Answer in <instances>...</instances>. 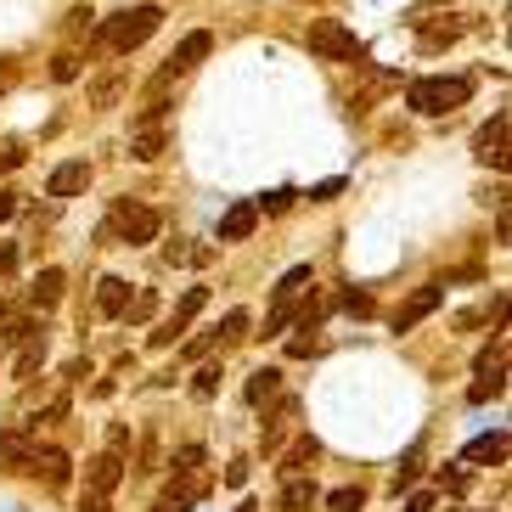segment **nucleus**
<instances>
[{"mask_svg":"<svg viewBox=\"0 0 512 512\" xmlns=\"http://www.w3.org/2000/svg\"><path fill=\"white\" fill-rule=\"evenodd\" d=\"M316 501H321L316 479H287L282 484V512H310Z\"/></svg>","mask_w":512,"mask_h":512,"instance_id":"nucleus-18","label":"nucleus"},{"mask_svg":"<svg viewBox=\"0 0 512 512\" xmlns=\"http://www.w3.org/2000/svg\"><path fill=\"white\" fill-rule=\"evenodd\" d=\"M316 456H321V445H316V439H310V434H299V439H293V451L282 456V479H304V473H310V462H316Z\"/></svg>","mask_w":512,"mask_h":512,"instance_id":"nucleus-15","label":"nucleus"},{"mask_svg":"<svg viewBox=\"0 0 512 512\" xmlns=\"http://www.w3.org/2000/svg\"><path fill=\"white\" fill-rule=\"evenodd\" d=\"M214 389H220V366H203V372L192 377V394H197V400H209Z\"/></svg>","mask_w":512,"mask_h":512,"instance_id":"nucleus-29","label":"nucleus"},{"mask_svg":"<svg viewBox=\"0 0 512 512\" xmlns=\"http://www.w3.org/2000/svg\"><path fill=\"white\" fill-rule=\"evenodd\" d=\"M107 451H113V456L130 451V428H124V422H113V428H107Z\"/></svg>","mask_w":512,"mask_h":512,"instance_id":"nucleus-33","label":"nucleus"},{"mask_svg":"<svg viewBox=\"0 0 512 512\" xmlns=\"http://www.w3.org/2000/svg\"><path fill=\"white\" fill-rule=\"evenodd\" d=\"M175 473H197V467H203V445H181V456H175Z\"/></svg>","mask_w":512,"mask_h":512,"instance_id":"nucleus-32","label":"nucleus"},{"mask_svg":"<svg viewBox=\"0 0 512 512\" xmlns=\"http://www.w3.org/2000/svg\"><path fill=\"white\" fill-rule=\"evenodd\" d=\"M462 40V17H434V23H422L417 29V46L422 51H445Z\"/></svg>","mask_w":512,"mask_h":512,"instance_id":"nucleus-11","label":"nucleus"},{"mask_svg":"<svg viewBox=\"0 0 512 512\" xmlns=\"http://www.w3.org/2000/svg\"><path fill=\"white\" fill-rule=\"evenodd\" d=\"M214 332H220V338H248V310H231Z\"/></svg>","mask_w":512,"mask_h":512,"instance_id":"nucleus-30","label":"nucleus"},{"mask_svg":"<svg viewBox=\"0 0 512 512\" xmlns=\"http://www.w3.org/2000/svg\"><path fill=\"white\" fill-rule=\"evenodd\" d=\"M293 411H299V400H282V411L265 422V434H259V445H265V451H276V445H282V434H287V422H293Z\"/></svg>","mask_w":512,"mask_h":512,"instance_id":"nucleus-24","label":"nucleus"},{"mask_svg":"<svg viewBox=\"0 0 512 512\" xmlns=\"http://www.w3.org/2000/svg\"><path fill=\"white\" fill-rule=\"evenodd\" d=\"M17 271V242H0V276Z\"/></svg>","mask_w":512,"mask_h":512,"instance_id":"nucleus-37","label":"nucleus"},{"mask_svg":"<svg viewBox=\"0 0 512 512\" xmlns=\"http://www.w3.org/2000/svg\"><path fill=\"white\" fill-rule=\"evenodd\" d=\"M12 214H17V192H0V226H6Z\"/></svg>","mask_w":512,"mask_h":512,"instance_id":"nucleus-41","label":"nucleus"},{"mask_svg":"<svg viewBox=\"0 0 512 512\" xmlns=\"http://www.w3.org/2000/svg\"><path fill=\"white\" fill-rule=\"evenodd\" d=\"M130 158L136 164H152V158H164V130H136V141H130Z\"/></svg>","mask_w":512,"mask_h":512,"instance_id":"nucleus-21","label":"nucleus"},{"mask_svg":"<svg viewBox=\"0 0 512 512\" xmlns=\"http://www.w3.org/2000/svg\"><path fill=\"white\" fill-rule=\"evenodd\" d=\"M79 512H113V507H107V496H91V490H85V501H79Z\"/></svg>","mask_w":512,"mask_h":512,"instance_id":"nucleus-40","label":"nucleus"},{"mask_svg":"<svg viewBox=\"0 0 512 512\" xmlns=\"http://www.w3.org/2000/svg\"><path fill=\"white\" fill-rule=\"evenodd\" d=\"M361 507H366V490H355V484H344V490L327 496V512H361Z\"/></svg>","mask_w":512,"mask_h":512,"instance_id":"nucleus-26","label":"nucleus"},{"mask_svg":"<svg viewBox=\"0 0 512 512\" xmlns=\"http://www.w3.org/2000/svg\"><path fill=\"white\" fill-rule=\"evenodd\" d=\"M406 512H434V496H428V490H417V496L406 501Z\"/></svg>","mask_w":512,"mask_h":512,"instance_id":"nucleus-39","label":"nucleus"},{"mask_svg":"<svg viewBox=\"0 0 512 512\" xmlns=\"http://www.w3.org/2000/svg\"><path fill=\"white\" fill-rule=\"evenodd\" d=\"M304 287H316V276H310V265H293V271L276 282V304H293L304 293Z\"/></svg>","mask_w":512,"mask_h":512,"instance_id":"nucleus-22","label":"nucleus"},{"mask_svg":"<svg viewBox=\"0 0 512 512\" xmlns=\"http://www.w3.org/2000/svg\"><path fill=\"white\" fill-rule=\"evenodd\" d=\"M467 462H507V434H484V439H473L467 445Z\"/></svg>","mask_w":512,"mask_h":512,"instance_id":"nucleus-20","label":"nucleus"},{"mask_svg":"<svg viewBox=\"0 0 512 512\" xmlns=\"http://www.w3.org/2000/svg\"><path fill=\"white\" fill-rule=\"evenodd\" d=\"M91 23H96L91 6H74V12H68V34H91Z\"/></svg>","mask_w":512,"mask_h":512,"instance_id":"nucleus-31","label":"nucleus"},{"mask_svg":"<svg viewBox=\"0 0 512 512\" xmlns=\"http://www.w3.org/2000/svg\"><path fill=\"white\" fill-rule=\"evenodd\" d=\"M304 40H310V51H316V57H327V62H355V68L366 62V46L355 40V29H344V23H338V17L310 23V34H304Z\"/></svg>","mask_w":512,"mask_h":512,"instance_id":"nucleus-4","label":"nucleus"},{"mask_svg":"<svg viewBox=\"0 0 512 512\" xmlns=\"http://www.w3.org/2000/svg\"><path fill=\"white\" fill-rule=\"evenodd\" d=\"M164 29V6H130V12H119L113 23L102 29V46H113L119 57H130V51H141L152 40V34Z\"/></svg>","mask_w":512,"mask_h":512,"instance_id":"nucleus-1","label":"nucleus"},{"mask_svg":"<svg viewBox=\"0 0 512 512\" xmlns=\"http://www.w3.org/2000/svg\"><path fill=\"white\" fill-rule=\"evenodd\" d=\"M203 304H209V287H186V299L175 304V316H169L164 327L152 332V344H158V349L181 344V338H186V327H192V321H197V310H203Z\"/></svg>","mask_w":512,"mask_h":512,"instance_id":"nucleus-5","label":"nucleus"},{"mask_svg":"<svg viewBox=\"0 0 512 512\" xmlns=\"http://www.w3.org/2000/svg\"><path fill=\"white\" fill-rule=\"evenodd\" d=\"M68 467H74V462H68L62 451H40V445H34V451H29V467H23V473H46L51 490H62V484H68Z\"/></svg>","mask_w":512,"mask_h":512,"instance_id":"nucleus-12","label":"nucleus"},{"mask_svg":"<svg viewBox=\"0 0 512 512\" xmlns=\"http://www.w3.org/2000/svg\"><path fill=\"white\" fill-rule=\"evenodd\" d=\"M209 51H214V34H209V29H192L181 46H175V57H169L164 68H169V74H192V68L209 57Z\"/></svg>","mask_w":512,"mask_h":512,"instance_id":"nucleus-8","label":"nucleus"},{"mask_svg":"<svg viewBox=\"0 0 512 512\" xmlns=\"http://www.w3.org/2000/svg\"><path fill=\"white\" fill-rule=\"evenodd\" d=\"M119 484H124V456L102 451V456L85 462V490H91V496H113Z\"/></svg>","mask_w":512,"mask_h":512,"instance_id":"nucleus-6","label":"nucleus"},{"mask_svg":"<svg viewBox=\"0 0 512 512\" xmlns=\"http://www.w3.org/2000/svg\"><path fill=\"white\" fill-rule=\"evenodd\" d=\"M119 96H124V79L119 74H107V79H96V85H91V107H113Z\"/></svg>","mask_w":512,"mask_h":512,"instance_id":"nucleus-25","label":"nucleus"},{"mask_svg":"<svg viewBox=\"0 0 512 512\" xmlns=\"http://www.w3.org/2000/svg\"><path fill=\"white\" fill-rule=\"evenodd\" d=\"M164 231V214L147 209V203H136V197H119L113 203V226H107V237L124 242V248H141V242H152Z\"/></svg>","mask_w":512,"mask_h":512,"instance_id":"nucleus-3","label":"nucleus"},{"mask_svg":"<svg viewBox=\"0 0 512 512\" xmlns=\"http://www.w3.org/2000/svg\"><path fill=\"white\" fill-rule=\"evenodd\" d=\"M254 226H259V209H254V203H231V209L220 214V242H242Z\"/></svg>","mask_w":512,"mask_h":512,"instance_id":"nucleus-13","label":"nucleus"},{"mask_svg":"<svg viewBox=\"0 0 512 512\" xmlns=\"http://www.w3.org/2000/svg\"><path fill=\"white\" fill-rule=\"evenodd\" d=\"M276 394H282V372H276V366H259V372L248 377V406H271Z\"/></svg>","mask_w":512,"mask_h":512,"instance_id":"nucleus-17","label":"nucleus"},{"mask_svg":"<svg viewBox=\"0 0 512 512\" xmlns=\"http://www.w3.org/2000/svg\"><path fill=\"white\" fill-rule=\"evenodd\" d=\"M40 366H46V327H40L29 344H23V355H17V377H34Z\"/></svg>","mask_w":512,"mask_h":512,"instance_id":"nucleus-23","label":"nucleus"},{"mask_svg":"<svg viewBox=\"0 0 512 512\" xmlns=\"http://www.w3.org/2000/svg\"><path fill=\"white\" fill-rule=\"evenodd\" d=\"M422 445H411L406 451V462H400V473H394V496H400V490H411V484H417V473H422Z\"/></svg>","mask_w":512,"mask_h":512,"instance_id":"nucleus-27","label":"nucleus"},{"mask_svg":"<svg viewBox=\"0 0 512 512\" xmlns=\"http://www.w3.org/2000/svg\"><path fill=\"white\" fill-rule=\"evenodd\" d=\"M23 164V147H0V175H6V169H17Z\"/></svg>","mask_w":512,"mask_h":512,"instance_id":"nucleus-38","label":"nucleus"},{"mask_svg":"<svg viewBox=\"0 0 512 512\" xmlns=\"http://www.w3.org/2000/svg\"><path fill=\"white\" fill-rule=\"evenodd\" d=\"M62 287H68V276H62L57 265H46V271L34 276V287H29V304L34 310H51V304L62 299Z\"/></svg>","mask_w":512,"mask_h":512,"instance_id":"nucleus-14","label":"nucleus"},{"mask_svg":"<svg viewBox=\"0 0 512 512\" xmlns=\"http://www.w3.org/2000/svg\"><path fill=\"white\" fill-rule=\"evenodd\" d=\"M181 490H169V496L164 501H158V507H152V512H192L197 507V501H203V479H192V473H181Z\"/></svg>","mask_w":512,"mask_h":512,"instance_id":"nucleus-19","label":"nucleus"},{"mask_svg":"<svg viewBox=\"0 0 512 512\" xmlns=\"http://www.w3.org/2000/svg\"><path fill=\"white\" fill-rule=\"evenodd\" d=\"M287 203H293V192H271V197H259L254 209H271V214H282Z\"/></svg>","mask_w":512,"mask_h":512,"instance_id":"nucleus-35","label":"nucleus"},{"mask_svg":"<svg viewBox=\"0 0 512 512\" xmlns=\"http://www.w3.org/2000/svg\"><path fill=\"white\" fill-rule=\"evenodd\" d=\"M226 484H248V462H231L226 467Z\"/></svg>","mask_w":512,"mask_h":512,"instance_id":"nucleus-42","label":"nucleus"},{"mask_svg":"<svg viewBox=\"0 0 512 512\" xmlns=\"http://www.w3.org/2000/svg\"><path fill=\"white\" fill-rule=\"evenodd\" d=\"M51 79H57V85H74V79H79V57H74V51H62V57L51 62Z\"/></svg>","mask_w":512,"mask_h":512,"instance_id":"nucleus-28","label":"nucleus"},{"mask_svg":"<svg viewBox=\"0 0 512 512\" xmlns=\"http://www.w3.org/2000/svg\"><path fill=\"white\" fill-rule=\"evenodd\" d=\"M473 147H479L484 164H496V169L507 164V113H496V119L484 124L479 136H473Z\"/></svg>","mask_w":512,"mask_h":512,"instance_id":"nucleus-10","label":"nucleus"},{"mask_svg":"<svg viewBox=\"0 0 512 512\" xmlns=\"http://www.w3.org/2000/svg\"><path fill=\"white\" fill-rule=\"evenodd\" d=\"M439 299H445V287H439V282L417 287V293H411V299H406V310L394 316V332H411V327H417L422 316H434V310H439Z\"/></svg>","mask_w":512,"mask_h":512,"instance_id":"nucleus-7","label":"nucleus"},{"mask_svg":"<svg viewBox=\"0 0 512 512\" xmlns=\"http://www.w3.org/2000/svg\"><path fill=\"white\" fill-rule=\"evenodd\" d=\"M124 304H130V282H124V276H102L96 310H102V316H124Z\"/></svg>","mask_w":512,"mask_h":512,"instance_id":"nucleus-16","label":"nucleus"},{"mask_svg":"<svg viewBox=\"0 0 512 512\" xmlns=\"http://www.w3.org/2000/svg\"><path fill=\"white\" fill-rule=\"evenodd\" d=\"M85 186H91V164H85V158H68V164L51 169L46 192H51V197H79Z\"/></svg>","mask_w":512,"mask_h":512,"instance_id":"nucleus-9","label":"nucleus"},{"mask_svg":"<svg viewBox=\"0 0 512 512\" xmlns=\"http://www.w3.org/2000/svg\"><path fill=\"white\" fill-rule=\"evenodd\" d=\"M344 310L349 316H372V299L366 293H344Z\"/></svg>","mask_w":512,"mask_h":512,"instance_id":"nucleus-34","label":"nucleus"},{"mask_svg":"<svg viewBox=\"0 0 512 512\" xmlns=\"http://www.w3.org/2000/svg\"><path fill=\"white\" fill-rule=\"evenodd\" d=\"M467 96H473V85H467V79H439V74H428V79H411V85H406V107H411V113H422V119L451 113V107H462Z\"/></svg>","mask_w":512,"mask_h":512,"instance_id":"nucleus-2","label":"nucleus"},{"mask_svg":"<svg viewBox=\"0 0 512 512\" xmlns=\"http://www.w3.org/2000/svg\"><path fill=\"white\" fill-rule=\"evenodd\" d=\"M344 192V181H321L316 192H310V203H332V197Z\"/></svg>","mask_w":512,"mask_h":512,"instance_id":"nucleus-36","label":"nucleus"}]
</instances>
